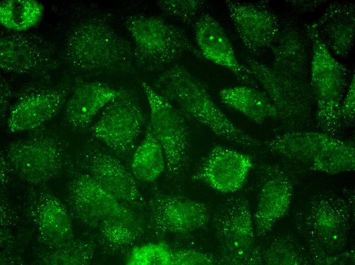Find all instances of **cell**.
<instances>
[{"instance_id": "4", "label": "cell", "mask_w": 355, "mask_h": 265, "mask_svg": "<svg viewBox=\"0 0 355 265\" xmlns=\"http://www.w3.org/2000/svg\"><path fill=\"white\" fill-rule=\"evenodd\" d=\"M265 144L272 153L304 169L332 175L355 169L353 141L324 131L285 130Z\"/></svg>"}, {"instance_id": "26", "label": "cell", "mask_w": 355, "mask_h": 265, "mask_svg": "<svg viewBox=\"0 0 355 265\" xmlns=\"http://www.w3.org/2000/svg\"><path fill=\"white\" fill-rule=\"evenodd\" d=\"M130 168L135 178L143 182L154 181L165 171L164 152L149 122L142 141L132 155Z\"/></svg>"}, {"instance_id": "13", "label": "cell", "mask_w": 355, "mask_h": 265, "mask_svg": "<svg viewBox=\"0 0 355 265\" xmlns=\"http://www.w3.org/2000/svg\"><path fill=\"white\" fill-rule=\"evenodd\" d=\"M138 96L133 90L123 88L122 93L101 111L89 128L92 138L120 160L131 158L146 122Z\"/></svg>"}, {"instance_id": "16", "label": "cell", "mask_w": 355, "mask_h": 265, "mask_svg": "<svg viewBox=\"0 0 355 265\" xmlns=\"http://www.w3.org/2000/svg\"><path fill=\"white\" fill-rule=\"evenodd\" d=\"M55 51L39 35L7 31L1 35V69L7 73L48 77L59 67Z\"/></svg>"}, {"instance_id": "20", "label": "cell", "mask_w": 355, "mask_h": 265, "mask_svg": "<svg viewBox=\"0 0 355 265\" xmlns=\"http://www.w3.org/2000/svg\"><path fill=\"white\" fill-rule=\"evenodd\" d=\"M253 162L249 155L216 145L212 147L192 176L222 193H233L244 184Z\"/></svg>"}, {"instance_id": "9", "label": "cell", "mask_w": 355, "mask_h": 265, "mask_svg": "<svg viewBox=\"0 0 355 265\" xmlns=\"http://www.w3.org/2000/svg\"><path fill=\"white\" fill-rule=\"evenodd\" d=\"M249 203L243 195L226 198L212 218L218 242L220 264H262V249L256 243Z\"/></svg>"}, {"instance_id": "31", "label": "cell", "mask_w": 355, "mask_h": 265, "mask_svg": "<svg viewBox=\"0 0 355 265\" xmlns=\"http://www.w3.org/2000/svg\"><path fill=\"white\" fill-rule=\"evenodd\" d=\"M173 249L162 241L133 247L126 257L128 265H172Z\"/></svg>"}, {"instance_id": "10", "label": "cell", "mask_w": 355, "mask_h": 265, "mask_svg": "<svg viewBox=\"0 0 355 265\" xmlns=\"http://www.w3.org/2000/svg\"><path fill=\"white\" fill-rule=\"evenodd\" d=\"M149 110V123L163 149L166 176L173 183L185 176L190 162L191 140L188 121L147 82H140Z\"/></svg>"}, {"instance_id": "1", "label": "cell", "mask_w": 355, "mask_h": 265, "mask_svg": "<svg viewBox=\"0 0 355 265\" xmlns=\"http://www.w3.org/2000/svg\"><path fill=\"white\" fill-rule=\"evenodd\" d=\"M151 86L188 121L216 136L246 148L260 145L257 140L236 125L221 111L204 83L184 65L175 64L160 73Z\"/></svg>"}, {"instance_id": "25", "label": "cell", "mask_w": 355, "mask_h": 265, "mask_svg": "<svg viewBox=\"0 0 355 265\" xmlns=\"http://www.w3.org/2000/svg\"><path fill=\"white\" fill-rule=\"evenodd\" d=\"M219 97L224 104L255 123L278 120L277 111L271 100L257 88L246 85L226 87L219 91Z\"/></svg>"}, {"instance_id": "6", "label": "cell", "mask_w": 355, "mask_h": 265, "mask_svg": "<svg viewBox=\"0 0 355 265\" xmlns=\"http://www.w3.org/2000/svg\"><path fill=\"white\" fill-rule=\"evenodd\" d=\"M306 29L312 45L310 84L314 120L320 131L337 136L341 127V104L351 78L350 70L332 54L309 25Z\"/></svg>"}, {"instance_id": "7", "label": "cell", "mask_w": 355, "mask_h": 265, "mask_svg": "<svg viewBox=\"0 0 355 265\" xmlns=\"http://www.w3.org/2000/svg\"><path fill=\"white\" fill-rule=\"evenodd\" d=\"M67 148L62 137L43 127L9 143L3 154L19 178L40 186L57 178L68 165Z\"/></svg>"}, {"instance_id": "36", "label": "cell", "mask_w": 355, "mask_h": 265, "mask_svg": "<svg viewBox=\"0 0 355 265\" xmlns=\"http://www.w3.org/2000/svg\"><path fill=\"white\" fill-rule=\"evenodd\" d=\"M12 97L11 89L8 83L2 78L1 80V125L3 127L6 124L8 115L10 109V103Z\"/></svg>"}, {"instance_id": "15", "label": "cell", "mask_w": 355, "mask_h": 265, "mask_svg": "<svg viewBox=\"0 0 355 265\" xmlns=\"http://www.w3.org/2000/svg\"><path fill=\"white\" fill-rule=\"evenodd\" d=\"M143 208L145 223L162 234H189L204 228L212 217L206 203L161 192L151 195Z\"/></svg>"}, {"instance_id": "5", "label": "cell", "mask_w": 355, "mask_h": 265, "mask_svg": "<svg viewBox=\"0 0 355 265\" xmlns=\"http://www.w3.org/2000/svg\"><path fill=\"white\" fill-rule=\"evenodd\" d=\"M124 23L134 43V63L144 72L160 70L185 53L204 59L183 30L162 18L132 15Z\"/></svg>"}, {"instance_id": "33", "label": "cell", "mask_w": 355, "mask_h": 265, "mask_svg": "<svg viewBox=\"0 0 355 265\" xmlns=\"http://www.w3.org/2000/svg\"><path fill=\"white\" fill-rule=\"evenodd\" d=\"M220 264L213 255L192 249H173L172 265Z\"/></svg>"}, {"instance_id": "37", "label": "cell", "mask_w": 355, "mask_h": 265, "mask_svg": "<svg viewBox=\"0 0 355 265\" xmlns=\"http://www.w3.org/2000/svg\"><path fill=\"white\" fill-rule=\"evenodd\" d=\"M290 5L293 7L298 10H302L305 11H308L311 9H313L315 8L318 7V6L324 1H291Z\"/></svg>"}, {"instance_id": "2", "label": "cell", "mask_w": 355, "mask_h": 265, "mask_svg": "<svg viewBox=\"0 0 355 265\" xmlns=\"http://www.w3.org/2000/svg\"><path fill=\"white\" fill-rule=\"evenodd\" d=\"M63 57L76 70L88 74L134 71L133 48L105 18L92 15L79 20L65 41Z\"/></svg>"}, {"instance_id": "22", "label": "cell", "mask_w": 355, "mask_h": 265, "mask_svg": "<svg viewBox=\"0 0 355 265\" xmlns=\"http://www.w3.org/2000/svg\"><path fill=\"white\" fill-rule=\"evenodd\" d=\"M194 34L197 48L204 58L227 69L245 85L257 88V82L239 62L227 34L215 17L202 14L195 22Z\"/></svg>"}, {"instance_id": "29", "label": "cell", "mask_w": 355, "mask_h": 265, "mask_svg": "<svg viewBox=\"0 0 355 265\" xmlns=\"http://www.w3.org/2000/svg\"><path fill=\"white\" fill-rule=\"evenodd\" d=\"M263 264L305 265L311 264L310 256L294 238L288 235L274 237L262 250Z\"/></svg>"}, {"instance_id": "32", "label": "cell", "mask_w": 355, "mask_h": 265, "mask_svg": "<svg viewBox=\"0 0 355 265\" xmlns=\"http://www.w3.org/2000/svg\"><path fill=\"white\" fill-rule=\"evenodd\" d=\"M156 3L164 13L189 25L194 21L199 12L204 7L205 1L160 0L156 1Z\"/></svg>"}, {"instance_id": "17", "label": "cell", "mask_w": 355, "mask_h": 265, "mask_svg": "<svg viewBox=\"0 0 355 265\" xmlns=\"http://www.w3.org/2000/svg\"><path fill=\"white\" fill-rule=\"evenodd\" d=\"M25 206L37 238L46 248L62 246L74 238L66 206L48 188L40 186L32 189Z\"/></svg>"}, {"instance_id": "19", "label": "cell", "mask_w": 355, "mask_h": 265, "mask_svg": "<svg viewBox=\"0 0 355 265\" xmlns=\"http://www.w3.org/2000/svg\"><path fill=\"white\" fill-rule=\"evenodd\" d=\"M225 5L242 44L253 56L271 48L281 28L278 16L263 3L226 1Z\"/></svg>"}, {"instance_id": "8", "label": "cell", "mask_w": 355, "mask_h": 265, "mask_svg": "<svg viewBox=\"0 0 355 265\" xmlns=\"http://www.w3.org/2000/svg\"><path fill=\"white\" fill-rule=\"evenodd\" d=\"M244 66L275 107L286 130L303 129L314 119L315 104L310 80L280 71L252 57Z\"/></svg>"}, {"instance_id": "35", "label": "cell", "mask_w": 355, "mask_h": 265, "mask_svg": "<svg viewBox=\"0 0 355 265\" xmlns=\"http://www.w3.org/2000/svg\"><path fill=\"white\" fill-rule=\"evenodd\" d=\"M354 263V250H347L315 261L314 264H348Z\"/></svg>"}, {"instance_id": "14", "label": "cell", "mask_w": 355, "mask_h": 265, "mask_svg": "<svg viewBox=\"0 0 355 265\" xmlns=\"http://www.w3.org/2000/svg\"><path fill=\"white\" fill-rule=\"evenodd\" d=\"M71 88L68 81L56 86H27L10 108L5 124L8 132L33 131L43 127L64 108Z\"/></svg>"}, {"instance_id": "34", "label": "cell", "mask_w": 355, "mask_h": 265, "mask_svg": "<svg viewBox=\"0 0 355 265\" xmlns=\"http://www.w3.org/2000/svg\"><path fill=\"white\" fill-rule=\"evenodd\" d=\"M354 73L342 101L339 119L341 125L350 126L354 123L355 118V78Z\"/></svg>"}, {"instance_id": "28", "label": "cell", "mask_w": 355, "mask_h": 265, "mask_svg": "<svg viewBox=\"0 0 355 265\" xmlns=\"http://www.w3.org/2000/svg\"><path fill=\"white\" fill-rule=\"evenodd\" d=\"M93 239L73 238L54 248H45L37 255L40 264H87L92 261L95 250Z\"/></svg>"}, {"instance_id": "21", "label": "cell", "mask_w": 355, "mask_h": 265, "mask_svg": "<svg viewBox=\"0 0 355 265\" xmlns=\"http://www.w3.org/2000/svg\"><path fill=\"white\" fill-rule=\"evenodd\" d=\"M97 81H78L72 87L64 107L62 122L71 131L89 128L94 117L122 92Z\"/></svg>"}, {"instance_id": "24", "label": "cell", "mask_w": 355, "mask_h": 265, "mask_svg": "<svg viewBox=\"0 0 355 265\" xmlns=\"http://www.w3.org/2000/svg\"><path fill=\"white\" fill-rule=\"evenodd\" d=\"M354 4L334 2L317 20L309 24L336 58H346L354 41Z\"/></svg>"}, {"instance_id": "23", "label": "cell", "mask_w": 355, "mask_h": 265, "mask_svg": "<svg viewBox=\"0 0 355 265\" xmlns=\"http://www.w3.org/2000/svg\"><path fill=\"white\" fill-rule=\"evenodd\" d=\"M271 50L272 67L310 80L312 45L306 28L301 29L290 18L282 19L279 35Z\"/></svg>"}, {"instance_id": "27", "label": "cell", "mask_w": 355, "mask_h": 265, "mask_svg": "<svg viewBox=\"0 0 355 265\" xmlns=\"http://www.w3.org/2000/svg\"><path fill=\"white\" fill-rule=\"evenodd\" d=\"M44 12L36 0H5L0 4V23L7 31L22 33L36 26Z\"/></svg>"}, {"instance_id": "11", "label": "cell", "mask_w": 355, "mask_h": 265, "mask_svg": "<svg viewBox=\"0 0 355 265\" xmlns=\"http://www.w3.org/2000/svg\"><path fill=\"white\" fill-rule=\"evenodd\" d=\"M64 204L71 216L84 226L97 229L105 221L121 220L144 228V219L117 199L88 173L70 169Z\"/></svg>"}, {"instance_id": "12", "label": "cell", "mask_w": 355, "mask_h": 265, "mask_svg": "<svg viewBox=\"0 0 355 265\" xmlns=\"http://www.w3.org/2000/svg\"><path fill=\"white\" fill-rule=\"evenodd\" d=\"M68 165L82 170L129 206L143 209L144 200L131 170L93 138L69 154Z\"/></svg>"}, {"instance_id": "3", "label": "cell", "mask_w": 355, "mask_h": 265, "mask_svg": "<svg viewBox=\"0 0 355 265\" xmlns=\"http://www.w3.org/2000/svg\"><path fill=\"white\" fill-rule=\"evenodd\" d=\"M352 202L334 193L319 192L295 214L294 226L308 248L311 264L345 250L354 222Z\"/></svg>"}, {"instance_id": "18", "label": "cell", "mask_w": 355, "mask_h": 265, "mask_svg": "<svg viewBox=\"0 0 355 265\" xmlns=\"http://www.w3.org/2000/svg\"><path fill=\"white\" fill-rule=\"evenodd\" d=\"M258 169L259 196L252 216L256 236L262 238L290 209L294 180L286 170L277 165L262 164Z\"/></svg>"}, {"instance_id": "30", "label": "cell", "mask_w": 355, "mask_h": 265, "mask_svg": "<svg viewBox=\"0 0 355 265\" xmlns=\"http://www.w3.org/2000/svg\"><path fill=\"white\" fill-rule=\"evenodd\" d=\"M97 229L99 243L114 252L133 245L143 234L144 228L121 220H109L102 222Z\"/></svg>"}]
</instances>
